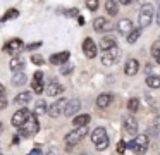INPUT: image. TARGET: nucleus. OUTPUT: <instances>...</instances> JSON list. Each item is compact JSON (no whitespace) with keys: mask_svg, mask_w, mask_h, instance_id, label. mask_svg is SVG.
<instances>
[{"mask_svg":"<svg viewBox=\"0 0 160 155\" xmlns=\"http://www.w3.org/2000/svg\"><path fill=\"white\" fill-rule=\"evenodd\" d=\"M112 100H114V96H112L110 93H102V95L97 98V105L100 107V109H107V107L112 103Z\"/></svg>","mask_w":160,"mask_h":155,"instance_id":"obj_17","label":"nucleus"},{"mask_svg":"<svg viewBox=\"0 0 160 155\" xmlns=\"http://www.w3.org/2000/svg\"><path fill=\"white\" fill-rule=\"evenodd\" d=\"M31 91H21L18 96H16V103H19V105H22V103H28L29 100H31Z\"/></svg>","mask_w":160,"mask_h":155,"instance_id":"obj_25","label":"nucleus"},{"mask_svg":"<svg viewBox=\"0 0 160 155\" xmlns=\"http://www.w3.org/2000/svg\"><path fill=\"white\" fill-rule=\"evenodd\" d=\"M117 29H119V34H126V36H128L134 28H132L131 19H121V21H119V24H117Z\"/></svg>","mask_w":160,"mask_h":155,"instance_id":"obj_16","label":"nucleus"},{"mask_svg":"<svg viewBox=\"0 0 160 155\" xmlns=\"http://www.w3.org/2000/svg\"><path fill=\"white\" fill-rule=\"evenodd\" d=\"M19 16V12L16 9H9L7 12L4 14V21H11V19H16V17Z\"/></svg>","mask_w":160,"mask_h":155,"instance_id":"obj_31","label":"nucleus"},{"mask_svg":"<svg viewBox=\"0 0 160 155\" xmlns=\"http://www.w3.org/2000/svg\"><path fill=\"white\" fill-rule=\"evenodd\" d=\"M119 55H121L119 47H114V48H110V50H105L103 54H102V64L103 65H114L115 62H117Z\"/></svg>","mask_w":160,"mask_h":155,"instance_id":"obj_5","label":"nucleus"},{"mask_svg":"<svg viewBox=\"0 0 160 155\" xmlns=\"http://www.w3.org/2000/svg\"><path fill=\"white\" fill-rule=\"evenodd\" d=\"M152 55H153V59L160 64V41H155V43L152 45Z\"/></svg>","mask_w":160,"mask_h":155,"instance_id":"obj_29","label":"nucleus"},{"mask_svg":"<svg viewBox=\"0 0 160 155\" xmlns=\"http://www.w3.org/2000/svg\"><path fill=\"white\" fill-rule=\"evenodd\" d=\"M31 62H33L35 65H43V64H45V59H43L42 55H33V57H31Z\"/></svg>","mask_w":160,"mask_h":155,"instance_id":"obj_34","label":"nucleus"},{"mask_svg":"<svg viewBox=\"0 0 160 155\" xmlns=\"http://www.w3.org/2000/svg\"><path fill=\"white\" fill-rule=\"evenodd\" d=\"M0 155H2V153H0Z\"/></svg>","mask_w":160,"mask_h":155,"instance_id":"obj_48","label":"nucleus"},{"mask_svg":"<svg viewBox=\"0 0 160 155\" xmlns=\"http://www.w3.org/2000/svg\"><path fill=\"white\" fill-rule=\"evenodd\" d=\"M122 124H124V131L128 134H136L138 133V121L134 119L132 116H126L124 119H122Z\"/></svg>","mask_w":160,"mask_h":155,"instance_id":"obj_8","label":"nucleus"},{"mask_svg":"<svg viewBox=\"0 0 160 155\" xmlns=\"http://www.w3.org/2000/svg\"><path fill=\"white\" fill-rule=\"evenodd\" d=\"M31 116V112H29L28 109H26V107H22V109H19L18 112L14 114V116H12V124H14L16 127H21L22 124L26 122V121H28V117Z\"/></svg>","mask_w":160,"mask_h":155,"instance_id":"obj_7","label":"nucleus"},{"mask_svg":"<svg viewBox=\"0 0 160 155\" xmlns=\"http://www.w3.org/2000/svg\"><path fill=\"white\" fill-rule=\"evenodd\" d=\"M67 102H69V100H66V98H60V100H57V102H53L52 105L48 107V114L52 117L64 116V110H66V107H67Z\"/></svg>","mask_w":160,"mask_h":155,"instance_id":"obj_6","label":"nucleus"},{"mask_svg":"<svg viewBox=\"0 0 160 155\" xmlns=\"http://www.w3.org/2000/svg\"><path fill=\"white\" fill-rule=\"evenodd\" d=\"M66 14H67V16H71V17H78V16H79L78 9H69V10H66Z\"/></svg>","mask_w":160,"mask_h":155,"instance_id":"obj_40","label":"nucleus"},{"mask_svg":"<svg viewBox=\"0 0 160 155\" xmlns=\"http://www.w3.org/2000/svg\"><path fill=\"white\" fill-rule=\"evenodd\" d=\"M141 29H143V28H134V29L128 34V43H131V45L136 43V41H138V38L141 36Z\"/></svg>","mask_w":160,"mask_h":155,"instance_id":"obj_26","label":"nucleus"},{"mask_svg":"<svg viewBox=\"0 0 160 155\" xmlns=\"http://www.w3.org/2000/svg\"><path fill=\"white\" fill-rule=\"evenodd\" d=\"M126 147H128V143H126V141H122V140H119V143H117V152H119V153H124V152H126Z\"/></svg>","mask_w":160,"mask_h":155,"instance_id":"obj_36","label":"nucleus"},{"mask_svg":"<svg viewBox=\"0 0 160 155\" xmlns=\"http://www.w3.org/2000/svg\"><path fill=\"white\" fill-rule=\"evenodd\" d=\"M72 71H74V65L71 64V62H66V64H62V67H60V74H64V76L71 74Z\"/></svg>","mask_w":160,"mask_h":155,"instance_id":"obj_30","label":"nucleus"},{"mask_svg":"<svg viewBox=\"0 0 160 155\" xmlns=\"http://www.w3.org/2000/svg\"><path fill=\"white\" fill-rule=\"evenodd\" d=\"M139 28H146L152 24L153 21V5L152 3H145V5L139 9Z\"/></svg>","mask_w":160,"mask_h":155,"instance_id":"obj_4","label":"nucleus"},{"mask_svg":"<svg viewBox=\"0 0 160 155\" xmlns=\"http://www.w3.org/2000/svg\"><path fill=\"white\" fill-rule=\"evenodd\" d=\"M38 131H40V122H38V119H36L35 116H29L28 121H26V122L21 126L19 133H21V136L29 138V136H33V134H36Z\"/></svg>","mask_w":160,"mask_h":155,"instance_id":"obj_2","label":"nucleus"},{"mask_svg":"<svg viewBox=\"0 0 160 155\" xmlns=\"http://www.w3.org/2000/svg\"><path fill=\"white\" fill-rule=\"evenodd\" d=\"M128 147L134 152L136 155H145L148 150V136L146 134H138L131 143H128Z\"/></svg>","mask_w":160,"mask_h":155,"instance_id":"obj_1","label":"nucleus"},{"mask_svg":"<svg viewBox=\"0 0 160 155\" xmlns=\"http://www.w3.org/2000/svg\"><path fill=\"white\" fill-rule=\"evenodd\" d=\"M128 109L131 110V112H136V110L139 109V100L138 98H131L128 102Z\"/></svg>","mask_w":160,"mask_h":155,"instance_id":"obj_32","label":"nucleus"},{"mask_svg":"<svg viewBox=\"0 0 160 155\" xmlns=\"http://www.w3.org/2000/svg\"><path fill=\"white\" fill-rule=\"evenodd\" d=\"M31 88L35 93H43L45 91V85H43V72L42 71H36L33 74V83H31Z\"/></svg>","mask_w":160,"mask_h":155,"instance_id":"obj_9","label":"nucleus"},{"mask_svg":"<svg viewBox=\"0 0 160 155\" xmlns=\"http://www.w3.org/2000/svg\"><path fill=\"white\" fill-rule=\"evenodd\" d=\"M40 47H42V41H36V43H29L26 47V50H35V48H40Z\"/></svg>","mask_w":160,"mask_h":155,"instance_id":"obj_39","label":"nucleus"},{"mask_svg":"<svg viewBox=\"0 0 160 155\" xmlns=\"http://www.w3.org/2000/svg\"><path fill=\"white\" fill-rule=\"evenodd\" d=\"M2 95H5V88H4V85L0 83V96H2Z\"/></svg>","mask_w":160,"mask_h":155,"instance_id":"obj_42","label":"nucleus"},{"mask_svg":"<svg viewBox=\"0 0 160 155\" xmlns=\"http://www.w3.org/2000/svg\"><path fill=\"white\" fill-rule=\"evenodd\" d=\"M91 121V117L88 116V114H81V116H76L72 119V124L76 127H84V126H88V122Z\"/></svg>","mask_w":160,"mask_h":155,"instance_id":"obj_21","label":"nucleus"},{"mask_svg":"<svg viewBox=\"0 0 160 155\" xmlns=\"http://www.w3.org/2000/svg\"><path fill=\"white\" fill-rule=\"evenodd\" d=\"M4 50L9 52V54H18L19 50H22V41L19 40V38H12V40H9L7 43H5Z\"/></svg>","mask_w":160,"mask_h":155,"instance_id":"obj_11","label":"nucleus"},{"mask_svg":"<svg viewBox=\"0 0 160 155\" xmlns=\"http://www.w3.org/2000/svg\"><path fill=\"white\" fill-rule=\"evenodd\" d=\"M93 28H95V31L102 33V31H105V29H110V23H108L105 17H97L95 23H93Z\"/></svg>","mask_w":160,"mask_h":155,"instance_id":"obj_18","label":"nucleus"},{"mask_svg":"<svg viewBox=\"0 0 160 155\" xmlns=\"http://www.w3.org/2000/svg\"><path fill=\"white\" fill-rule=\"evenodd\" d=\"M88 134V129H86V126L84 127H76V129H72V131H69V133L66 134V145L67 147H74V145H78L79 143L81 140H83L84 136H86Z\"/></svg>","mask_w":160,"mask_h":155,"instance_id":"obj_3","label":"nucleus"},{"mask_svg":"<svg viewBox=\"0 0 160 155\" xmlns=\"http://www.w3.org/2000/svg\"><path fill=\"white\" fill-rule=\"evenodd\" d=\"M119 2H121V3H122V5H128V3H129V2H131V0H119Z\"/></svg>","mask_w":160,"mask_h":155,"instance_id":"obj_44","label":"nucleus"},{"mask_svg":"<svg viewBox=\"0 0 160 155\" xmlns=\"http://www.w3.org/2000/svg\"><path fill=\"white\" fill-rule=\"evenodd\" d=\"M103 138H107L105 127H97V129H93V133H91V141H93L95 145H97L98 141H102Z\"/></svg>","mask_w":160,"mask_h":155,"instance_id":"obj_22","label":"nucleus"},{"mask_svg":"<svg viewBox=\"0 0 160 155\" xmlns=\"http://www.w3.org/2000/svg\"><path fill=\"white\" fill-rule=\"evenodd\" d=\"M26 83V74H22V72H16L14 78H12V85L16 86H22Z\"/></svg>","mask_w":160,"mask_h":155,"instance_id":"obj_28","label":"nucleus"},{"mask_svg":"<svg viewBox=\"0 0 160 155\" xmlns=\"http://www.w3.org/2000/svg\"><path fill=\"white\" fill-rule=\"evenodd\" d=\"M146 85H148L150 88H160V76H155V74L148 76V78H146Z\"/></svg>","mask_w":160,"mask_h":155,"instance_id":"obj_27","label":"nucleus"},{"mask_svg":"<svg viewBox=\"0 0 160 155\" xmlns=\"http://www.w3.org/2000/svg\"><path fill=\"white\" fill-rule=\"evenodd\" d=\"M105 10L108 12V16H115V14L119 12L117 0H107V2H105Z\"/></svg>","mask_w":160,"mask_h":155,"instance_id":"obj_24","label":"nucleus"},{"mask_svg":"<svg viewBox=\"0 0 160 155\" xmlns=\"http://www.w3.org/2000/svg\"><path fill=\"white\" fill-rule=\"evenodd\" d=\"M107 147H108V136H107V138H103V140H102V141H98V143L95 145V148H97L98 152L105 150V148H107Z\"/></svg>","mask_w":160,"mask_h":155,"instance_id":"obj_33","label":"nucleus"},{"mask_svg":"<svg viewBox=\"0 0 160 155\" xmlns=\"http://www.w3.org/2000/svg\"><path fill=\"white\" fill-rule=\"evenodd\" d=\"M9 67H11L12 72H22V69H24V59L14 57L11 62H9Z\"/></svg>","mask_w":160,"mask_h":155,"instance_id":"obj_19","label":"nucleus"},{"mask_svg":"<svg viewBox=\"0 0 160 155\" xmlns=\"http://www.w3.org/2000/svg\"><path fill=\"white\" fill-rule=\"evenodd\" d=\"M29 155H42V150H40V148L36 147V148H35V150H33V152H31V153H29Z\"/></svg>","mask_w":160,"mask_h":155,"instance_id":"obj_41","label":"nucleus"},{"mask_svg":"<svg viewBox=\"0 0 160 155\" xmlns=\"http://www.w3.org/2000/svg\"><path fill=\"white\" fill-rule=\"evenodd\" d=\"M83 52L88 59L97 57V45H95V41L91 40V38H86V40L83 41Z\"/></svg>","mask_w":160,"mask_h":155,"instance_id":"obj_10","label":"nucleus"},{"mask_svg":"<svg viewBox=\"0 0 160 155\" xmlns=\"http://www.w3.org/2000/svg\"><path fill=\"white\" fill-rule=\"evenodd\" d=\"M81 109V102L78 98H72L67 102V107L66 110H64V116H74V114H78V110Z\"/></svg>","mask_w":160,"mask_h":155,"instance_id":"obj_15","label":"nucleus"},{"mask_svg":"<svg viewBox=\"0 0 160 155\" xmlns=\"http://www.w3.org/2000/svg\"><path fill=\"white\" fill-rule=\"evenodd\" d=\"M7 98H5V95H2V96H0V110H4L5 109V107H7Z\"/></svg>","mask_w":160,"mask_h":155,"instance_id":"obj_38","label":"nucleus"},{"mask_svg":"<svg viewBox=\"0 0 160 155\" xmlns=\"http://www.w3.org/2000/svg\"><path fill=\"white\" fill-rule=\"evenodd\" d=\"M0 129H2V124H0Z\"/></svg>","mask_w":160,"mask_h":155,"instance_id":"obj_47","label":"nucleus"},{"mask_svg":"<svg viewBox=\"0 0 160 155\" xmlns=\"http://www.w3.org/2000/svg\"><path fill=\"white\" fill-rule=\"evenodd\" d=\"M45 91H47L48 96H57V95H62L64 93V86L60 85V83H57V81H50Z\"/></svg>","mask_w":160,"mask_h":155,"instance_id":"obj_13","label":"nucleus"},{"mask_svg":"<svg viewBox=\"0 0 160 155\" xmlns=\"http://www.w3.org/2000/svg\"><path fill=\"white\" fill-rule=\"evenodd\" d=\"M69 52H59V54H53L50 55V64L53 65H62L66 62H69Z\"/></svg>","mask_w":160,"mask_h":155,"instance_id":"obj_12","label":"nucleus"},{"mask_svg":"<svg viewBox=\"0 0 160 155\" xmlns=\"http://www.w3.org/2000/svg\"><path fill=\"white\" fill-rule=\"evenodd\" d=\"M83 155H90V153H83Z\"/></svg>","mask_w":160,"mask_h":155,"instance_id":"obj_46","label":"nucleus"},{"mask_svg":"<svg viewBox=\"0 0 160 155\" xmlns=\"http://www.w3.org/2000/svg\"><path fill=\"white\" fill-rule=\"evenodd\" d=\"M86 7L91 12H95V10L98 9V0H86Z\"/></svg>","mask_w":160,"mask_h":155,"instance_id":"obj_35","label":"nucleus"},{"mask_svg":"<svg viewBox=\"0 0 160 155\" xmlns=\"http://www.w3.org/2000/svg\"><path fill=\"white\" fill-rule=\"evenodd\" d=\"M48 112V105H47L45 100H38L35 105V116H45Z\"/></svg>","mask_w":160,"mask_h":155,"instance_id":"obj_23","label":"nucleus"},{"mask_svg":"<svg viewBox=\"0 0 160 155\" xmlns=\"http://www.w3.org/2000/svg\"><path fill=\"white\" fill-rule=\"evenodd\" d=\"M47 155H60V150L57 147H50L48 150H47Z\"/></svg>","mask_w":160,"mask_h":155,"instance_id":"obj_37","label":"nucleus"},{"mask_svg":"<svg viewBox=\"0 0 160 155\" xmlns=\"http://www.w3.org/2000/svg\"><path fill=\"white\" fill-rule=\"evenodd\" d=\"M157 126L160 127V117H158V119H157Z\"/></svg>","mask_w":160,"mask_h":155,"instance_id":"obj_45","label":"nucleus"},{"mask_svg":"<svg viewBox=\"0 0 160 155\" xmlns=\"http://www.w3.org/2000/svg\"><path fill=\"white\" fill-rule=\"evenodd\" d=\"M138 71H139V62L136 59H129L124 65V72L128 76H134V74H138Z\"/></svg>","mask_w":160,"mask_h":155,"instance_id":"obj_14","label":"nucleus"},{"mask_svg":"<svg viewBox=\"0 0 160 155\" xmlns=\"http://www.w3.org/2000/svg\"><path fill=\"white\" fill-rule=\"evenodd\" d=\"M114 47H117V43H115V38L114 36H103L100 40V48L102 50H110V48H114Z\"/></svg>","mask_w":160,"mask_h":155,"instance_id":"obj_20","label":"nucleus"},{"mask_svg":"<svg viewBox=\"0 0 160 155\" xmlns=\"http://www.w3.org/2000/svg\"><path fill=\"white\" fill-rule=\"evenodd\" d=\"M157 24L160 26V7H158V12H157Z\"/></svg>","mask_w":160,"mask_h":155,"instance_id":"obj_43","label":"nucleus"}]
</instances>
